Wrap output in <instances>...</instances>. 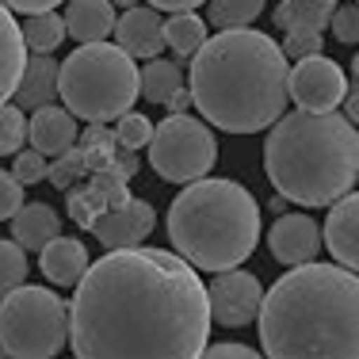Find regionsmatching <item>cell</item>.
Segmentation results:
<instances>
[{
  "label": "cell",
  "mask_w": 359,
  "mask_h": 359,
  "mask_svg": "<svg viewBox=\"0 0 359 359\" xmlns=\"http://www.w3.org/2000/svg\"><path fill=\"white\" fill-rule=\"evenodd\" d=\"M199 268L168 249H107L76 283L69 348L81 359H195L210 344Z\"/></svg>",
  "instance_id": "cell-1"
},
{
  "label": "cell",
  "mask_w": 359,
  "mask_h": 359,
  "mask_svg": "<svg viewBox=\"0 0 359 359\" xmlns=\"http://www.w3.org/2000/svg\"><path fill=\"white\" fill-rule=\"evenodd\" d=\"M256 321L271 359H359V271L294 264L268 287Z\"/></svg>",
  "instance_id": "cell-2"
},
{
  "label": "cell",
  "mask_w": 359,
  "mask_h": 359,
  "mask_svg": "<svg viewBox=\"0 0 359 359\" xmlns=\"http://www.w3.org/2000/svg\"><path fill=\"white\" fill-rule=\"evenodd\" d=\"M290 57L271 35L229 27L191 54L187 92L210 126L229 134H260L287 111Z\"/></svg>",
  "instance_id": "cell-3"
},
{
  "label": "cell",
  "mask_w": 359,
  "mask_h": 359,
  "mask_svg": "<svg viewBox=\"0 0 359 359\" xmlns=\"http://www.w3.org/2000/svg\"><path fill=\"white\" fill-rule=\"evenodd\" d=\"M264 172L294 207H332L359 180V126L332 111H283L264 142Z\"/></svg>",
  "instance_id": "cell-4"
},
{
  "label": "cell",
  "mask_w": 359,
  "mask_h": 359,
  "mask_svg": "<svg viewBox=\"0 0 359 359\" xmlns=\"http://www.w3.org/2000/svg\"><path fill=\"white\" fill-rule=\"evenodd\" d=\"M168 241L199 271L241 268L260 241V203L233 180H191L168 210Z\"/></svg>",
  "instance_id": "cell-5"
},
{
  "label": "cell",
  "mask_w": 359,
  "mask_h": 359,
  "mask_svg": "<svg viewBox=\"0 0 359 359\" xmlns=\"http://www.w3.org/2000/svg\"><path fill=\"white\" fill-rule=\"evenodd\" d=\"M57 96L84 123H111L142 96V73L118 42H81L57 73Z\"/></svg>",
  "instance_id": "cell-6"
},
{
  "label": "cell",
  "mask_w": 359,
  "mask_h": 359,
  "mask_svg": "<svg viewBox=\"0 0 359 359\" xmlns=\"http://www.w3.org/2000/svg\"><path fill=\"white\" fill-rule=\"evenodd\" d=\"M69 344V302L50 287H12L0 302V352L50 359Z\"/></svg>",
  "instance_id": "cell-7"
},
{
  "label": "cell",
  "mask_w": 359,
  "mask_h": 359,
  "mask_svg": "<svg viewBox=\"0 0 359 359\" xmlns=\"http://www.w3.org/2000/svg\"><path fill=\"white\" fill-rule=\"evenodd\" d=\"M149 168L168 184H191L207 176L218 161V142L207 118H191L187 111H172L153 126L149 138Z\"/></svg>",
  "instance_id": "cell-8"
},
{
  "label": "cell",
  "mask_w": 359,
  "mask_h": 359,
  "mask_svg": "<svg viewBox=\"0 0 359 359\" xmlns=\"http://www.w3.org/2000/svg\"><path fill=\"white\" fill-rule=\"evenodd\" d=\"M287 92L294 100V107H302V111H332L344 104V96H348V76L332 57L310 54L290 65Z\"/></svg>",
  "instance_id": "cell-9"
},
{
  "label": "cell",
  "mask_w": 359,
  "mask_h": 359,
  "mask_svg": "<svg viewBox=\"0 0 359 359\" xmlns=\"http://www.w3.org/2000/svg\"><path fill=\"white\" fill-rule=\"evenodd\" d=\"M207 298H210V321L222 325V329H241L260 313L264 287L249 271L226 268V271H215V279L207 283Z\"/></svg>",
  "instance_id": "cell-10"
},
{
  "label": "cell",
  "mask_w": 359,
  "mask_h": 359,
  "mask_svg": "<svg viewBox=\"0 0 359 359\" xmlns=\"http://www.w3.org/2000/svg\"><path fill=\"white\" fill-rule=\"evenodd\" d=\"M153 226H157V210L145 199H134L130 195L126 203L104 210L92 222V233H96V241L104 249H130V245H142L153 233Z\"/></svg>",
  "instance_id": "cell-11"
},
{
  "label": "cell",
  "mask_w": 359,
  "mask_h": 359,
  "mask_svg": "<svg viewBox=\"0 0 359 359\" xmlns=\"http://www.w3.org/2000/svg\"><path fill=\"white\" fill-rule=\"evenodd\" d=\"M268 249L283 268L294 264H310L321 252V226L310 215H279L276 226L268 229Z\"/></svg>",
  "instance_id": "cell-12"
},
{
  "label": "cell",
  "mask_w": 359,
  "mask_h": 359,
  "mask_svg": "<svg viewBox=\"0 0 359 359\" xmlns=\"http://www.w3.org/2000/svg\"><path fill=\"white\" fill-rule=\"evenodd\" d=\"M115 42L126 50L130 57H157L161 50L168 46L165 42V20H161V8H126L123 15L115 20Z\"/></svg>",
  "instance_id": "cell-13"
},
{
  "label": "cell",
  "mask_w": 359,
  "mask_h": 359,
  "mask_svg": "<svg viewBox=\"0 0 359 359\" xmlns=\"http://www.w3.org/2000/svg\"><path fill=\"white\" fill-rule=\"evenodd\" d=\"M321 237H325V249L332 252V260L359 271V191H348L332 203Z\"/></svg>",
  "instance_id": "cell-14"
},
{
  "label": "cell",
  "mask_w": 359,
  "mask_h": 359,
  "mask_svg": "<svg viewBox=\"0 0 359 359\" xmlns=\"http://www.w3.org/2000/svg\"><path fill=\"white\" fill-rule=\"evenodd\" d=\"M130 199V191H126V176L115 172V168H104L100 176L88 180V187H81V191L69 195V215L76 226L92 229V222H96L104 210L118 207V203Z\"/></svg>",
  "instance_id": "cell-15"
},
{
  "label": "cell",
  "mask_w": 359,
  "mask_h": 359,
  "mask_svg": "<svg viewBox=\"0 0 359 359\" xmlns=\"http://www.w3.org/2000/svg\"><path fill=\"white\" fill-rule=\"evenodd\" d=\"M27 142L39 153H46V157H62L65 149L76 145V115L69 107H57V104L35 107L27 118Z\"/></svg>",
  "instance_id": "cell-16"
},
{
  "label": "cell",
  "mask_w": 359,
  "mask_h": 359,
  "mask_svg": "<svg viewBox=\"0 0 359 359\" xmlns=\"http://www.w3.org/2000/svg\"><path fill=\"white\" fill-rule=\"evenodd\" d=\"M88 264H92L88 249H84V241H76V237L57 233L54 241H46L39 249V268L54 287H76L81 276L88 271Z\"/></svg>",
  "instance_id": "cell-17"
},
{
  "label": "cell",
  "mask_w": 359,
  "mask_h": 359,
  "mask_svg": "<svg viewBox=\"0 0 359 359\" xmlns=\"http://www.w3.org/2000/svg\"><path fill=\"white\" fill-rule=\"evenodd\" d=\"M57 73H62V62L50 54H31L27 50V65H23L20 88H15V104L23 111H35L54 104L57 96Z\"/></svg>",
  "instance_id": "cell-18"
},
{
  "label": "cell",
  "mask_w": 359,
  "mask_h": 359,
  "mask_svg": "<svg viewBox=\"0 0 359 359\" xmlns=\"http://www.w3.org/2000/svg\"><path fill=\"white\" fill-rule=\"evenodd\" d=\"M23 65H27V42H23V27L15 23L12 8L0 4V104L15 96L20 88Z\"/></svg>",
  "instance_id": "cell-19"
},
{
  "label": "cell",
  "mask_w": 359,
  "mask_h": 359,
  "mask_svg": "<svg viewBox=\"0 0 359 359\" xmlns=\"http://www.w3.org/2000/svg\"><path fill=\"white\" fill-rule=\"evenodd\" d=\"M115 4L111 0H69L65 8V31L76 42H100L115 35Z\"/></svg>",
  "instance_id": "cell-20"
},
{
  "label": "cell",
  "mask_w": 359,
  "mask_h": 359,
  "mask_svg": "<svg viewBox=\"0 0 359 359\" xmlns=\"http://www.w3.org/2000/svg\"><path fill=\"white\" fill-rule=\"evenodd\" d=\"M62 233V215H57L50 203H23L12 215V237L23 245V249L39 252L46 241Z\"/></svg>",
  "instance_id": "cell-21"
},
{
  "label": "cell",
  "mask_w": 359,
  "mask_h": 359,
  "mask_svg": "<svg viewBox=\"0 0 359 359\" xmlns=\"http://www.w3.org/2000/svg\"><path fill=\"white\" fill-rule=\"evenodd\" d=\"M332 0H283L276 8V27L283 31H325L332 20Z\"/></svg>",
  "instance_id": "cell-22"
},
{
  "label": "cell",
  "mask_w": 359,
  "mask_h": 359,
  "mask_svg": "<svg viewBox=\"0 0 359 359\" xmlns=\"http://www.w3.org/2000/svg\"><path fill=\"white\" fill-rule=\"evenodd\" d=\"M207 31H210V23H203V15H195V8L172 12L165 20V42L176 57H191L207 42Z\"/></svg>",
  "instance_id": "cell-23"
},
{
  "label": "cell",
  "mask_w": 359,
  "mask_h": 359,
  "mask_svg": "<svg viewBox=\"0 0 359 359\" xmlns=\"http://www.w3.org/2000/svg\"><path fill=\"white\" fill-rule=\"evenodd\" d=\"M23 27V42H27L31 54H54L57 46L65 42V15H57L54 8L50 12H31L27 23H20Z\"/></svg>",
  "instance_id": "cell-24"
},
{
  "label": "cell",
  "mask_w": 359,
  "mask_h": 359,
  "mask_svg": "<svg viewBox=\"0 0 359 359\" xmlns=\"http://www.w3.org/2000/svg\"><path fill=\"white\" fill-rule=\"evenodd\" d=\"M180 88H184V73H180L176 62H168V57H161V54L145 62V69H142V96L149 100V104H168Z\"/></svg>",
  "instance_id": "cell-25"
},
{
  "label": "cell",
  "mask_w": 359,
  "mask_h": 359,
  "mask_svg": "<svg viewBox=\"0 0 359 359\" xmlns=\"http://www.w3.org/2000/svg\"><path fill=\"white\" fill-rule=\"evenodd\" d=\"M264 0H207V23L218 31L229 27H249L260 20Z\"/></svg>",
  "instance_id": "cell-26"
},
{
  "label": "cell",
  "mask_w": 359,
  "mask_h": 359,
  "mask_svg": "<svg viewBox=\"0 0 359 359\" xmlns=\"http://www.w3.org/2000/svg\"><path fill=\"white\" fill-rule=\"evenodd\" d=\"M27 142V111L12 100L0 104V157H15Z\"/></svg>",
  "instance_id": "cell-27"
},
{
  "label": "cell",
  "mask_w": 359,
  "mask_h": 359,
  "mask_svg": "<svg viewBox=\"0 0 359 359\" xmlns=\"http://www.w3.org/2000/svg\"><path fill=\"white\" fill-rule=\"evenodd\" d=\"M20 283H27V249L15 237H0V298Z\"/></svg>",
  "instance_id": "cell-28"
},
{
  "label": "cell",
  "mask_w": 359,
  "mask_h": 359,
  "mask_svg": "<svg viewBox=\"0 0 359 359\" xmlns=\"http://www.w3.org/2000/svg\"><path fill=\"white\" fill-rule=\"evenodd\" d=\"M115 138L123 149H145L153 138L149 115H142V111H123V115H118V126H115Z\"/></svg>",
  "instance_id": "cell-29"
},
{
  "label": "cell",
  "mask_w": 359,
  "mask_h": 359,
  "mask_svg": "<svg viewBox=\"0 0 359 359\" xmlns=\"http://www.w3.org/2000/svg\"><path fill=\"white\" fill-rule=\"evenodd\" d=\"M84 172H88V165H84V157H81V149H65L62 157H54V165H50V184L54 187H62V191H69V187L81 180Z\"/></svg>",
  "instance_id": "cell-30"
},
{
  "label": "cell",
  "mask_w": 359,
  "mask_h": 359,
  "mask_svg": "<svg viewBox=\"0 0 359 359\" xmlns=\"http://www.w3.org/2000/svg\"><path fill=\"white\" fill-rule=\"evenodd\" d=\"M332 39L344 42V46H359V0L355 4H337L332 8Z\"/></svg>",
  "instance_id": "cell-31"
},
{
  "label": "cell",
  "mask_w": 359,
  "mask_h": 359,
  "mask_svg": "<svg viewBox=\"0 0 359 359\" xmlns=\"http://www.w3.org/2000/svg\"><path fill=\"white\" fill-rule=\"evenodd\" d=\"M12 172L20 176L23 187H27V184H42V180L50 176V161H46V153H39L35 145H31V149H20V153H15Z\"/></svg>",
  "instance_id": "cell-32"
},
{
  "label": "cell",
  "mask_w": 359,
  "mask_h": 359,
  "mask_svg": "<svg viewBox=\"0 0 359 359\" xmlns=\"http://www.w3.org/2000/svg\"><path fill=\"white\" fill-rule=\"evenodd\" d=\"M23 207V184L15 172L0 168V222H12V215Z\"/></svg>",
  "instance_id": "cell-33"
},
{
  "label": "cell",
  "mask_w": 359,
  "mask_h": 359,
  "mask_svg": "<svg viewBox=\"0 0 359 359\" xmlns=\"http://www.w3.org/2000/svg\"><path fill=\"white\" fill-rule=\"evenodd\" d=\"M279 46H283V54L290 57V62L321 54V31H287V39L279 42Z\"/></svg>",
  "instance_id": "cell-34"
},
{
  "label": "cell",
  "mask_w": 359,
  "mask_h": 359,
  "mask_svg": "<svg viewBox=\"0 0 359 359\" xmlns=\"http://www.w3.org/2000/svg\"><path fill=\"white\" fill-rule=\"evenodd\" d=\"M203 355H241V359H252V355H260V348L237 344V340L229 344V340H226V344H207V352H203Z\"/></svg>",
  "instance_id": "cell-35"
},
{
  "label": "cell",
  "mask_w": 359,
  "mask_h": 359,
  "mask_svg": "<svg viewBox=\"0 0 359 359\" xmlns=\"http://www.w3.org/2000/svg\"><path fill=\"white\" fill-rule=\"evenodd\" d=\"M0 4H8L12 12H23V15H31V12H50V8L65 4V0H0Z\"/></svg>",
  "instance_id": "cell-36"
},
{
  "label": "cell",
  "mask_w": 359,
  "mask_h": 359,
  "mask_svg": "<svg viewBox=\"0 0 359 359\" xmlns=\"http://www.w3.org/2000/svg\"><path fill=\"white\" fill-rule=\"evenodd\" d=\"M149 4L161 12H187V8H203L207 0H149Z\"/></svg>",
  "instance_id": "cell-37"
},
{
  "label": "cell",
  "mask_w": 359,
  "mask_h": 359,
  "mask_svg": "<svg viewBox=\"0 0 359 359\" xmlns=\"http://www.w3.org/2000/svg\"><path fill=\"white\" fill-rule=\"evenodd\" d=\"M344 115L359 126V92H348V96H344Z\"/></svg>",
  "instance_id": "cell-38"
},
{
  "label": "cell",
  "mask_w": 359,
  "mask_h": 359,
  "mask_svg": "<svg viewBox=\"0 0 359 359\" xmlns=\"http://www.w3.org/2000/svg\"><path fill=\"white\" fill-rule=\"evenodd\" d=\"M268 210H271V215H283V210H287V195H279V191H276V199L268 203Z\"/></svg>",
  "instance_id": "cell-39"
},
{
  "label": "cell",
  "mask_w": 359,
  "mask_h": 359,
  "mask_svg": "<svg viewBox=\"0 0 359 359\" xmlns=\"http://www.w3.org/2000/svg\"><path fill=\"white\" fill-rule=\"evenodd\" d=\"M111 4H118V8H134L138 0H111Z\"/></svg>",
  "instance_id": "cell-40"
},
{
  "label": "cell",
  "mask_w": 359,
  "mask_h": 359,
  "mask_svg": "<svg viewBox=\"0 0 359 359\" xmlns=\"http://www.w3.org/2000/svg\"><path fill=\"white\" fill-rule=\"evenodd\" d=\"M352 73H355V81H359V54L352 57Z\"/></svg>",
  "instance_id": "cell-41"
},
{
  "label": "cell",
  "mask_w": 359,
  "mask_h": 359,
  "mask_svg": "<svg viewBox=\"0 0 359 359\" xmlns=\"http://www.w3.org/2000/svg\"><path fill=\"white\" fill-rule=\"evenodd\" d=\"M332 4H337V0H332Z\"/></svg>",
  "instance_id": "cell-42"
}]
</instances>
